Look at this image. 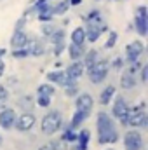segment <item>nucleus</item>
<instances>
[{"mask_svg":"<svg viewBox=\"0 0 148 150\" xmlns=\"http://www.w3.org/2000/svg\"><path fill=\"white\" fill-rule=\"evenodd\" d=\"M70 11V2L68 0H59L58 4L52 5V16H65Z\"/></svg>","mask_w":148,"mask_h":150,"instance_id":"393cba45","label":"nucleus"},{"mask_svg":"<svg viewBox=\"0 0 148 150\" xmlns=\"http://www.w3.org/2000/svg\"><path fill=\"white\" fill-rule=\"evenodd\" d=\"M110 2H117V0H110Z\"/></svg>","mask_w":148,"mask_h":150,"instance_id":"8fccbe9b","label":"nucleus"},{"mask_svg":"<svg viewBox=\"0 0 148 150\" xmlns=\"http://www.w3.org/2000/svg\"><path fill=\"white\" fill-rule=\"evenodd\" d=\"M38 150H52V147H51L49 143H45V145H42V147H38Z\"/></svg>","mask_w":148,"mask_h":150,"instance_id":"c03bdc74","label":"nucleus"},{"mask_svg":"<svg viewBox=\"0 0 148 150\" xmlns=\"http://www.w3.org/2000/svg\"><path fill=\"white\" fill-rule=\"evenodd\" d=\"M49 38H51V44H52V45H56V44H63L65 38H66V32H65V28H56L54 33H52Z\"/></svg>","mask_w":148,"mask_h":150,"instance_id":"bb28decb","label":"nucleus"},{"mask_svg":"<svg viewBox=\"0 0 148 150\" xmlns=\"http://www.w3.org/2000/svg\"><path fill=\"white\" fill-rule=\"evenodd\" d=\"M117 40H118V33L113 30H108V38L105 42V49H113L117 45Z\"/></svg>","mask_w":148,"mask_h":150,"instance_id":"c756f323","label":"nucleus"},{"mask_svg":"<svg viewBox=\"0 0 148 150\" xmlns=\"http://www.w3.org/2000/svg\"><path fill=\"white\" fill-rule=\"evenodd\" d=\"M32 42L30 35L25 30H14L12 37H11V47L12 49H21V47H28Z\"/></svg>","mask_w":148,"mask_h":150,"instance_id":"f8f14e48","label":"nucleus"},{"mask_svg":"<svg viewBox=\"0 0 148 150\" xmlns=\"http://www.w3.org/2000/svg\"><path fill=\"white\" fill-rule=\"evenodd\" d=\"M25 25H26V18L23 16V18H19V19L16 21V25H14V30H25Z\"/></svg>","mask_w":148,"mask_h":150,"instance_id":"ea45409f","label":"nucleus"},{"mask_svg":"<svg viewBox=\"0 0 148 150\" xmlns=\"http://www.w3.org/2000/svg\"><path fill=\"white\" fill-rule=\"evenodd\" d=\"M66 51H68V56H70V59H72V61H78V59H82V58H84V54H85V45L70 44V45L66 47Z\"/></svg>","mask_w":148,"mask_h":150,"instance_id":"aec40b11","label":"nucleus"},{"mask_svg":"<svg viewBox=\"0 0 148 150\" xmlns=\"http://www.w3.org/2000/svg\"><path fill=\"white\" fill-rule=\"evenodd\" d=\"M65 94H66L68 98H75V96L78 94V86H72V87H66V89H65Z\"/></svg>","mask_w":148,"mask_h":150,"instance_id":"4c0bfd02","label":"nucleus"},{"mask_svg":"<svg viewBox=\"0 0 148 150\" xmlns=\"http://www.w3.org/2000/svg\"><path fill=\"white\" fill-rule=\"evenodd\" d=\"M70 2V7H78L82 4V0H68Z\"/></svg>","mask_w":148,"mask_h":150,"instance_id":"37998d69","label":"nucleus"},{"mask_svg":"<svg viewBox=\"0 0 148 150\" xmlns=\"http://www.w3.org/2000/svg\"><path fill=\"white\" fill-rule=\"evenodd\" d=\"M87 23H94V25H101L103 23V14H101V11L99 9H92V11H89L87 12V16L84 18Z\"/></svg>","mask_w":148,"mask_h":150,"instance_id":"a878e982","label":"nucleus"},{"mask_svg":"<svg viewBox=\"0 0 148 150\" xmlns=\"http://www.w3.org/2000/svg\"><path fill=\"white\" fill-rule=\"evenodd\" d=\"M141 67H143V63H141L140 59H136V61L129 63V68H127L125 72H127V74H131V75H136L140 70H141Z\"/></svg>","mask_w":148,"mask_h":150,"instance_id":"473e14b6","label":"nucleus"},{"mask_svg":"<svg viewBox=\"0 0 148 150\" xmlns=\"http://www.w3.org/2000/svg\"><path fill=\"white\" fill-rule=\"evenodd\" d=\"M136 84H138L136 75H131V74H127V72L120 74V89H124V91H131V89H134Z\"/></svg>","mask_w":148,"mask_h":150,"instance_id":"a211bd4d","label":"nucleus"},{"mask_svg":"<svg viewBox=\"0 0 148 150\" xmlns=\"http://www.w3.org/2000/svg\"><path fill=\"white\" fill-rule=\"evenodd\" d=\"M122 143H124V150H143L145 147L143 134L140 133V129H132V127H129L124 133Z\"/></svg>","mask_w":148,"mask_h":150,"instance_id":"39448f33","label":"nucleus"},{"mask_svg":"<svg viewBox=\"0 0 148 150\" xmlns=\"http://www.w3.org/2000/svg\"><path fill=\"white\" fill-rule=\"evenodd\" d=\"M9 89L4 86V84H0V103H7V100H9Z\"/></svg>","mask_w":148,"mask_h":150,"instance_id":"e433bc0d","label":"nucleus"},{"mask_svg":"<svg viewBox=\"0 0 148 150\" xmlns=\"http://www.w3.org/2000/svg\"><path fill=\"white\" fill-rule=\"evenodd\" d=\"M65 74H66V77H70V79H73V80H78L82 75L85 74V67H84L82 59L72 61V63L65 68Z\"/></svg>","mask_w":148,"mask_h":150,"instance_id":"ddd939ff","label":"nucleus"},{"mask_svg":"<svg viewBox=\"0 0 148 150\" xmlns=\"http://www.w3.org/2000/svg\"><path fill=\"white\" fill-rule=\"evenodd\" d=\"M28 52H30V56H33V58L44 56V54H45V44H44L42 40H32L30 45H28Z\"/></svg>","mask_w":148,"mask_h":150,"instance_id":"6ab92c4d","label":"nucleus"},{"mask_svg":"<svg viewBox=\"0 0 148 150\" xmlns=\"http://www.w3.org/2000/svg\"><path fill=\"white\" fill-rule=\"evenodd\" d=\"M89 142H91V131H89V129H80V131H77L75 150H89Z\"/></svg>","mask_w":148,"mask_h":150,"instance_id":"2eb2a0df","label":"nucleus"},{"mask_svg":"<svg viewBox=\"0 0 148 150\" xmlns=\"http://www.w3.org/2000/svg\"><path fill=\"white\" fill-rule=\"evenodd\" d=\"M54 93H56V87L52 86V84H49V82H45V84H40L37 87V94H44V96H54Z\"/></svg>","mask_w":148,"mask_h":150,"instance_id":"cd10ccee","label":"nucleus"},{"mask_svg":"<svg viewBox=\"0 0 148 150\" xmlns=\"http://www.w3.org/2000/svg\"><path fill=\"white\" fill-rule=\"evenodd\" d=\"M75 108L77 110H84L89 115L92 113V108H94V100L89 93H78L75 96Z\"/></svg>","mask_w":148,"mask_h":150,"instance_id":"9d476101","label":"nucleus"},{"mask_svg":"<svg viewBox=\"0 0 148 150\" xmlns=\"http://www.w3.org/2000/svg\"><path fill=\"white\" fill-rule=\"evenodd\" d=\"M52 19H54L52 12H38L37 14V21L40 23H52Z\"/></svg>","mask_w":148,"mask_h":150,"instance_id":"f704fd0d","label":"nucleus"},{"mask_svg":"<svg viewBox=\"0 0 148 150\" xmlns=\"http://www.w3.org/2000/svg\"><path fill=\"white\" fill-rule=\"evenodd\" d=\"M105 150H115V149H105Z\"/></svg>","mask_w":148,"mask_h":150,"instance_id":"09e8293b","label":"nucleus"},{"mask_svg":"<svg viewBox=\"0 0 148 150\" xmlns=\"http://www.w3.org/2000/svg\"><path fill=\"white\" fill-rule=\"evenodd\" d=\"M98 56H99V52H98V49H94V47H92V49H89V51H85V54H84V58H82V63H84L85 70H87V68H91V67L99 59Z\"/></svg>","mask_w":148,"mask_h":150,"instance_id":"4be33fe9","label":"nucleus"},{"mask_svg":"<svg viewBox=\"0 0 148 150\" xmlns=\"http://www.w3.org/2000/svg\"><path fill=\"white\" fill-rule=\"evenodd\" d=\"M16 117H18V112L14 108H9V107H4L0 110V127L9 131L14 127V122H16Z\"/></svg>","mask_w":148,"mask_h":150,"instance_id":"9b49d317","label":"nucleus"},{"mask_svg":"<svg viewBox=\"0 0 148 150\" xmlns=\"http://www.w3.org/2000/svg\"><path fill=\"white\" fill-rule=\"evenodd\" d=\"M61 127H63V117H61L59 110H51L40 120V131L47 136L56 134L58 131H61Z\"/></svg>","mask_w":148,"mask_h":150,"instance_id":"f03ea898","label":"nucleus"},{"mask_svg":"<svg viewBox=\"0 0 148 150\" xmlns=\"http://www.w3.org/2000/svg\"><path fill=\"white\" fill-rule=\"evenodd\" d=\"M61 129H63V133H61V140H65L68 145L77 142V131L70 127V124H65Z\"/></svg>","mask_w":148,"mask_h":150,"instance_id":"5701e85b","label":"nucleus"},{"mask_svg":"<svg viewBox=\"0 0 148 150\" xmlns=\"http://www.w3.org/2000/svg\"><path fill=\"white\" fill-rule=\"evenodd\" d=\"M70 44L85 45V28H84V26L73 28V32H72V35H70Z\"/></svg>","mask_w":148,"mask_h":150,"instance_id":"412c9836","label":"nucleus"},{"mask_svg":"<svg viewBox=\"0 0 148 150\" xmlns=\"http://www.w3.org/2000/svg\"><path fill=\"white\" fill-rule=\"evenodd\" d=\"M35 124H37L35 113L21 112L16 117V122H14V127H12V129H16L18 133H28V131H32V129L35 127Z\"/></svg>","mask_w":148,"mask_h":150,"instance_id":"6e6552de","label":"nucleus"},{"mask_svg":"<svg viewBox=\"0 0 148 150\" xmlns=\"http://www.w3.org/2000/svg\"><path fill=\"white\" fill-rule=\"evenodd\" d=\"M124 58H120V56H117L113 61H111V70H117V72H120L122 68H124Z\"/></svg>","mask_w":148,"mask_h":150,"instance_id":"c9c22d12","label":"nucleus"},{"mask_svg":"<svg viewBox=\"0 0 148 150\" xmlns=\"http://www.w3.org/2000/svg\"><path fill=\"white\" fill-rule=\"evenodd\" d=\"M54 30H56V26H54L52 23H42V35H44V37L49 38L54 33Z\"/></svg>","mask_w":148,"mask_h":150,"instance_id":"72a5a7b5","label":"nucleus"},{"mask_svg":"<svg viewBox=\"0 0 148 150\" xmlns=\"http://www.w3.org/2000/svg\"><path fill=\"white\" fill-rule=\"evenodd\" d=\"M85 74L89 77L91 84H101L106 80V77L110 74V63L106 59H98L91 68L85 70Z\"/></svg>","mask_w":148,"mask_h":150,"instance_id":"20e7f679","label":"nucleus"},{"mask_svg":"<svg viewBox=\"0 0 148 150\" xmlns=\"http://www.w3.org/2000/svg\"><path fill=\"white\" fill-rule=\"evenodd\" d=\"M101 25H103V23H101ZM101 25L87 23V26H84V28H85V42L94 44V42L99 40V37L103 35V33H101Z\"/></svg>","mask_w":148,"mask_h":150,"instance_id":"4468645a","label":"nucleus"},{"mask_svg":"<svg viewBox=\"0 0 148 150\" xmlns=\"http://www.w3.org/2000/svg\"><path fill=\"white\" fill-rule=\"evenodd\" d=\"M4 107H5V103H0V110H2V108H4Z\"/></svg>","mask_w":148,"mask_h":150,"instance_id":"de8ad7c7","label":"nucleus"},{"mask_svg":"<svg viewBox=\"0 0 148 150\" xmlns=\"http://www.w3.org/2000/svg\"><path fill=\"white\" fill-rule=\"evenodd\" d=\"M138 74H140V80L145 84V82L148 80V65H143V67H141V70H140Z\"/></svg>","mask_w":148,"mask_h":150,"instance_id":"58836bf2","label":"nucleus"},{"mask_svg":"<svg viewBox=\"0 0 148 150\" xmlns=\"http://www.w3.org/2000/svg\"><path fill=\"white\" fill-rule=\"evenodd\" d=\"M113 105H111V117L117 119L122 126H127V117H129V105L124 96H113Z\"/></svg>","mask_w":148,"mask_h":150,"instance_id":"423d86ee","label":"nucleus"},{"mask_svg":"<svg viewBox=\"0 0 148 150\" xmlns=\"http://www.w3.org/2000/svg\"><path fill=\"white\" fill-rule=\"evenodd\" d=\"M4 74H5V63H4V59H0V79L4 77Z\"/></svg>","mask_w":148,"mask_h":150,"instance_id":"79ce46f5","label":"nucleus"},{"mask_svg":"<svg viewBox=\"0 0 148 150\" xmlns=\"http://www.w3.org/2000/svg\"><path fill=\"white\" fill-rule=\"evenodd\" d=\"M115 93H117V87H115L113 84H108V86L99 93V105H103V107L110 105L111 100H113V96H115Z\"/></svg>","mask_w":148,"mask_h":150,"instance_id":"dca6fc26","label":"nucleus"},{"mask_svg":"<svg viewBox=\"0 0 148 150\" xmlns=\"http://www.w3.org/2000/svg\"><path fill=\"white\" fill-rule=\"evenodd\" d=\"M33 101H35V105L40 107V108H49L52 98H51V96H44V94H37V98H35Z\"/></svg>","mask_w":148,"mask_h":150,"instance_id":"c85d7f7f","label":"nucleus"},{"mask_svg":"<svg viewBox=\"0 0 148 150\" xmlns=\"http://www.w3.org/2000/svg\"><path fill=\"white\" fill-rule=\"evenodd\" d=\"M96 133H98V145H110L120 140L117 131V124L110 113L98 112L96 113Z\"/></svg>","mask_w":148,"mask_h":150,"instance_id":"f257e3e1","label":"nucleus"},{"mask_svg":"<svg viewBox=\"0 0 148 150\" xmlns=\"http://www.w3.org/2000/svg\"><path fill=\"white\" fill-rule=\"evenodd\" d=\"M49 145L52 147V150H68V143L61 138H54L49 142Z\"/></svg>","mask_w":148,"mask_h":150,"instance_id":"7c9ffc66","label":"nucleus"},{"mask_svg":"<svg viewBox=\"0 0 148 150\" xmlns=\"http://www.w3.org/2000/svg\"><path fill=\"white\" fill-rule=\"evenodd\" d=\"M143 52H145V44H143V40H132V42H129V44L125 45V58H124V61L132 63V61L140 59V56H141Z\"/></svg>","mask_w":148,"mask_h":150,"instance_id":"1a4fd4ad","label":"nucleus"},{"mask_svg":"<svg viewBox=\"0 0 148 150\" xmlns=\"http://www.w3.org/2000/svg\"><path fill=\"white\" fill-rule=\"evenodd\" d=\"M134 30L141 38L148 35V9L147 5H138L134 14Z\"/></svg>","mask_w":148,"mask_h":150,"instance_id":"0eeeda50","label":"nucleus"},{"mask_svg":"<svg viewBox=\"0 0 148 150\" xmlns=\"http://www.w3.org/2000/svg\"><path fill=\"white\" fill-rule=\"evenodd\" d=\"M65 47H66V44H65V42H63V44H56V45H54V49H52L54 56H59V54L65 51Z\"/></svg>","mask_w":148,"mask_h":150,"instance_id":"a19ab883","label":"nucleus"},{"mask_svg":"<svg viewBox=\"0 0 148 150\" xmlns=\"http://www.w3.org/2000/svg\"><path fill=\"white\" fill-rule=\"evenodd\" d=\"M2 143H4V138H2V134H0V147H2Z\"/></svg>","mask_w":148,"mask_h":150,"instance_id":"49530a36","label":"nucleus"},{"mask_svg":"<svg viewBox=\"0 0 148 150\" xmlns=\"http://www.w3.org/2000/svg\"><path fill=\"white\" fill-rule=\"evenodd\" d=\"M5 54H7V49H4V47H0V59H2V58H4Z\"/></svg>","mask_w":148,"mask_h":150,"instance_id":"a18cd8bd","label":"nucleus"},{"mask_svg":"<svg viewBox=\"0 0 148 150\" xmlns=\"http://www.w3.org/2000/svg\"><path fill=\"white\" fill-rule=\"evenodd\" d=\"M11 56L16 58V59H23V58H28L30 52H28V47H21V49H12Z\"/></svg>","mask_w":148,"mask_h":150,"instance_id":"2f4dec72","label":"nucleus"},{"mask_svg":"<svg viewBox=\"0 0 148 150\" xmlns=\"http://www.w3.org/2000/svg\"><path fill=\"white\" fill-rule=\"evenodd\" d=\"M127 126L132 129H143L148 126V113L147 103L141 101L140 105L129 107V117H127Z\"/></svg>","mask_w":148,"mask_h":150,"instance_id":"7ed1b4c3","label":"nucleus"},{"mask_svg":"<svg viewBox=\"0 0 148 150\" xmlns=\"http://www.w3.org/2000/svg\"><path fill=\"white\" fill-rule=\"evenodd\" d=\"M47 82L49 84H58V86H61L63 84V79H65V70H51V72H47Z\"/></svg>","mask_w":148,"mask_h":150,"instance_id":"b1692460","label":"nucleus"},{"mask_svg":"<svg viewBox=\"0 0 148 150\" xmlns=\"http://www.w3.org/2000/svg\"><path fill=\"white\" fill-rule=\"evenodd\" d=\"M87 119H89V113L84 112V110H77V108H75L73 115H72V119H70V127L77 131V129H78L85 120H87Z\"/></svg>","mask_w":148,"mask_h":150,"instance_id":"f3484780","label":"nucleus"}]
</instances>
